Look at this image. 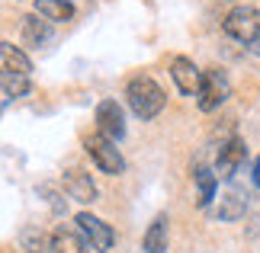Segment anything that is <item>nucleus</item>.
I'll return each instance as SVG.
<instances>
[{"label": "nucleus", "mask_w": 260, "mask_h": 253, "mask_svg": "<svg viewBox=\"0 0 260 253\" xmlns=\"http://www.w3.org/2000/svg\"><path fill=\"white\" fill-rule=\"evenodd\" d=\"M84 151L90 154V160L100 167V173H106V176H119L125 170V160L122 154H119V148H116V141H109L106 135H87L84 138Z\"/></svg>", "instance_id": "nucleus-2"}, {"label": "nucleus", "mask_w": 260, "mask_h": 253, "mask_svg": "<svg viewBox=\"0 0 260 253\" xmlns=\"http://www.w3.org/2000/svg\"><path fill=\"white\" fill-rule=\"evenodd\" d=\"M247 48H251V52H254V55H260V32H257V35L251 39V42H247Z\"/></svg>", "instance_id": "nucleus-19"}, {"label": "nucleus", "mask_w": 260, "mask_h": 253, "mask_svg": "<svg viewBox=\"0 0 260 253\" xmlns=\"http://www.w3.org/2000/svg\"><path fill=\"white\" fill-rule=\"evenodd\" d=\"M125 99H128V109H132L138 119H154L167 103L164 90L145 74H138V77H132L125 84Z\"/></svg>", "instance_id": "nucleus-1"}, {"label": "nucleus", "mask_w": 260, "mask_h": 253, "mask_svg": "<svg viewBox=\"0 0 260 253\" xmlns=\"http://www.w3.org/2000/svg\"><path fill=\"white\" fill-rule=\"evenodd\" d=\"M48 39H52V23L45 16L32 13V16L23 19V45L26 48H42Z\"/></svg>", "instance_id": "nucleus-12"}, {"label": "nucleus", "mask_w": 260, "mask_h": 253, "mask_svg": "<svg viewBox=\"0 0 260 253\" xmlns=\"http://www.w3.org/2000/svg\"><path fill=\"white\" fill-rule=\"evenodd\" d=\"M0 93L10 99H19L29 93V74H0Z\"/></svg>", "instance_id": "nucleus-17"}, {"label": "nucleus", "mask_w": 260, "mask_h": 253, "mask_svg": "<svg viewBox=\"0 0 260 253\" xmlns=\"http://www.w3.org/2000/svg\"><path fill=\"white\" fill-rule=\"evenodd\" d=\"M171 77H174V84H177V90L183 96H196L199 87H203V70L183 55H177L171 61Z\"/></svg>", "instance_id": "nucleus-8"}, {"label": "nucleus", "mask_w": 260, "mask_h": 253, "mask_svg": "<svg viewBox=\"0 0 260 253\" xmlns=\"http://www.w3.org/2000/svg\"><path fill=\"white\" fill-rule=\"evenodd\" d=\"M196 189H199V199H196V205L199 208H206L209 202L215 199V189H218V176H215V170H209V167H196Z\"/></svg>", "instance_id": "nucleus-16"}, {"label": "nucleus", "mask_w": 260, "mask_h": 253, "mask_svg": "<svg viewBox=\"0 0 260 253\" xmlns=\"http://www.w3.org/2000/svg\"><path fill=\"white\" fill-rule=\"evenodd\" d=\"M90 240L77 225H58L52 231V253H87Z\"/></svg>", "instance_id": "nucleus-9"}, {"label": "nucleus", "mask_w": 260, "mask_h": 253, "mask_svg": "<svg viewBox=\"0 0 260 253\" xmlns=\"http://www.w3.org/2000/svg\"><path fill=\"white\" fill-rule=\"evenodd\" d=\"M23 250L29 253H52V234H42L39 228L23 231Z\"/></svg>", "instance_id": "nucleus-18"}, {"label": "nucleus", "mask_w": 260, "mask_h": 253, "mask_svg": "<svg viewBox=\"0 0 260 253\" xmlns=\"http://www.w3.org/2000/svg\"><path fill=\"white\" fill-rule=\"evenodd\" d=\"M74 225L84 231V237L90 240V247H93V250H100V253H106L109 247L116 244V234H113V228H109L103 218L90 215V211H81V215L74 218Z\"/></svg>", "instance_id": "nucleus-5"}, {"label": "nucleus", "mask_w": 260, "mask_h": 253, "mask_svg": "<svg viewBox=\"0 0 260 253\" xmlns=\"http://www.w3.org/2000/svg\"><path fill=\"white\" fill-rule=\"evenodd\" d=\"M244 211H247V199L238 189H228L225 196H218L215 215L222 218V221H238V218H244Z\"/></svg>", "instance_id": "nucleus-13"}, {"label": "nucleus", "mask_w": 260, "mask_h": 253, "mask_svg": "<svg viewBox=\"0 0 260 253\" xmlns=\"http://www.w3.org/2000/svg\"><path fill=\"white\" fill-rule=\"evenodd\" d=\"M96 131L100 135H106L109 141H119L125 135V116H122V106L116 103V99H103V103L96 106Z\"/></svg>", "instance_id": "nucleus-7"}, {"label": "nucleus", "mask_w": 260, "mask_h": 253, "mask_svg": "<svg viewBox=\"0 0 260 253\" xmlns=\"http://www.w3.org/2000/svg\"><path fill=\"white\" fill-rule=\"evenodd\" d=\"M244 157H247V144L241 138H228L225 144H218V157H215V176H222V179H232L238 173V167L244 164Z\"/></svg>", "instance_id": "nucleus-6"}, {"label": "nucleus", "mask_w": 260, "mask_h": 253, "mask_svg": "<svg viewBox=\"0 0 260 253\" xmlns=\"http://www.w3.org/2000/svg\"><path fill=\"white\" fill-rule=\"evenodd\" d=\"M0 74H32V61L13 42H0Z\"/></svg>", "instance_id": "nucleus-11"}, {"label": "nucleus", "mask_w": 260, "mask_h": 253, "mask_svg": "<svg viewBox=\"0 0 260 253\" xmlns=\"http://www.w3.org/2000/svg\"><path fill=\"white\" fill-rule=\"evenodd\" d=\"M61 183H64V192L74 202H93L96 199V183L90 179V173H84V170H68Z\"/></svg>", "instance_id": "nucleus-10"}, {"label": "nucleus", "mask_w": 260, "mask_h": 253, "mask_svg": "<svg viewBox=\"0 0 260 253\" xmlns=\"http://www.w3.org/2000/svg\"><path fill=\"white\" fill-rule=\"evenodd\" d=\"M167 215H157L151 225H148V231H145V253H164L167 250Z\"/></svg>", "instance_id": "nucleus-15"}, {"label": "nucleus", "mask_w": 260, "mask_h": 253, "mask_svg": "<svg viewBox=\"0 0 260 253\" xmlns=\"http://www.w3.org/2000/svg\"><path fill=\"white\" fill-rule=\"evenodd\" d=\"M228 96H232V84H228L225 70L222 67L203 70V87H199V93H196L199 109H203V113H215V109L222 106Z\"/></svg>", "instance_id": "nucleus-3"}, {"label": "nucleus", "mask_w": 260, "mask_h": 253, "mask_svg": "<svg viewBox=\"0 0 260 253\" xmlns=\"http://www.w3.org/2000/svg\"><path fill=\"white\" fill-rule=\"evenodd\" d=\"M36 13L45 16L48 23H68L74 19V4L71 0H36Z\"/></svg>", "instance_id": "nucleus-14"}, {"label": "nucleus", "mask_w": 260, "mask_h": 253, "mask_svg": "<svg viewBox=\"0 0 260 253\" xmlns=\"http://www.w3.org/2000/svg\"><path fill=\"white\" fill-rule=\"evenodd\" d=\"M251 179H254V186L260 189V157H257V164H254V176Z\"/></svg>", "instance_id": "nucleus-20"}, {"label": "nucleus", "mask_w": 260, "mask_h": 253, "mask_svg": "<svg viewBox=\"0 0 260 253\" xmlns=\"http://www.w3.org/2000/svg\"><path fill=\"white\" fill-rule=\"evenodd\" d=\"M222 29H225V35L235 39V42H244L247 45L260 32V10L257 7H235L232 13L225 16Z\"/></svg>", "instance_id": "nucleus-4"}]
</instances>
